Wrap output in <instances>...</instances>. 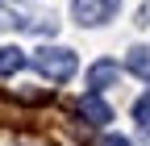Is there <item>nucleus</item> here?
<instances>
[{"label":"nucleus","mask_w":150,"mask_h":146,"mask_svg":"<svg viewBox=\"0 0 150 146\" xmlns=\"http://www.w3.org/2000/svg\"><path fill=\"white\" fill-rule=\"evenodd\" d=\"M100 146H134V142L121 138V134H104V138H100Z\"/></svg>","instance_id":"nucleus-9"},{"label":"nucleus","mask_w":150,"mask_h":146,"mask_svg":"<svg viewBox=\"0 0 150 146\" xmlns=\"http://www.w3.org/2000/svg\"><path fill=\"white\" fill-rule=\"evenodd\" d=\"M75 113H79L88 125H108L112 121V108L100 100V92H88V96H79V104H75Z\"/></svg>","instance_id":"nucleus-3"},{"label":"nucleus","mask_w":150,"mask_h":146,"mask_svg":"<svg viewBox=\"0 0 150 146\" xmlns=\"http://www.w3.org/2000/svg\"><path fill=\"white\" fill-rule=\"evenodd\" d=\"M29 63L38 67V75H46L54 84H67L75 71H79V59H75V50H67V46H38Z\"/></svg>","instance_id":"nucleus-1"},{"label":"nucleus","mask_w":150,"mask_h":146,"mask_svg":"<svg viewBox=\"0 0 150 146\" xmlns=\"http://www.w3.org/2000/svg\"><path fill=\"white\" fill-rule=\"evenodd\" d=\"M117 79H121V67L112 63V59L92 63V71H88V88H92V92H104V88H112Z\"/></svg>","instance_id":"nucleus-4"},{"label":"nucleus","mask_w":150,"mask_h":146,"mask_svg":"<svg viewBox=\"0 0 150 146\" xmlns=\"http://www.w3.org/2000/svg\"><path fill=\"white\" fill-rule=\"evenodd\" d=\"M21 67H25V50H17V46H0V75H17Z\"/></svg>","instance_id":"nucleus-7"},{"label":"nucleus","mask_w":150,"mask_h":146,"mask_svg":"<svg viewBox=\"0 0 150 146\" xmlns=\"http://www.w3.org/2000/svg\"><path fill=\"white\" fill-rule=\"evenodd\" d=\"M134 121H142V125H150V92H142V96L134 100Z\"/></svg>","instance_id":"nucleus-8"},{"label":"nucleus","mask_w":150,"mask_h":146,"mask_svg":"<svg viewBox=\"0 0 150 146\" xmlns=\"http://www.w3.org/2000/svg\"><path fill=\"white\" fill-rule=\"evenodd\" d=\"M125 67L134 71L138 79H146V84H150V46H134V50L125 54Z\"/></svg>","instance_id":"nucleus-6"},{"label":"nucleus","mask_w":150,"mask_h":146,"mask_svg":"<svg viewBox=\"0 0 150 146\" xmlns=\"http://www.w3.org/2000/svg\"><path fill=\"white\" fill-rule=\"evenodd\" d=\"M71 13L79 25H104L121 13V0H71Z\"/></svg>","instance_id":"nucleus-2"},{"label":"nucleus","mask_w":150,"mask_h":146,"mask_svg":"<svg viewBox=\"0 0 150 146\" xmlns=\"http://www.w3.org/2000/svg\"><path fill=\"white\" fill-rule=\"evenodd\" d=\"M0 29H38V25H33V17H29L25 9L0 0Z\"/></svg>","instance_id":"nucleus-5"}]
</instances>
